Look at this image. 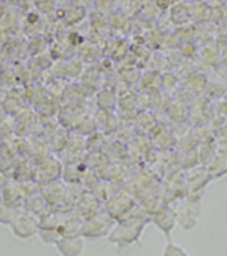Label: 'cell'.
Masks as SVG:
<instances>
[{
    "label": "cell",
    "mask_w": 227,
    "mask_h": 256,
    "mask_svg": "<svg viewBox=\"0 0 227 256\" xmlns=\"http://www.w3.org/2000/svg\"><path fill=\"white\" fill-rule=\"evenodd\" d=\"M150 222L162 232L165 234L166 238H170L172 235V230L174 229L178 220H176V214L173 211V208H160L154 212H152Z\"/></svg>",
    "instance_id": "52a82bcc"
},
{
    "label": "cell",
    "mask_w": 227,
    "mask_h": 256,
    "mask_svg": "<svg viewBox=\"0 0 227 256\" xmlns=\"http://www.w3.org/2000/svg\"><path fill=\"white\" fill-rule=\"evenodd\" d=\"M210 179H220L227 174V150H221L214 155L206 167Z\"/></svg>",
    "instance_id": "ba28073f"
},
{
    "label": "cell",
    "mask_w": 227,
    "mask_h": 256,
    "mask_svg": "<svg viewBox=\"0 0 227 256\" xmlns=\"http://www.w3.org/2000/svg\"><path fill=\"white\" fill-rule=\"evenodd\" d=\"M54 248L61 256H82L85 252V238L82 235L61 236L54 242Z\"/></svg>",
    "instance_id": "8992f818"
},
{
    "label": "cell",
    "mask_w": 227,
    "mask_h": 256,
    "mask_svg": "<svg viewBox=\"0 0 227 256\" xmlns=\"http://www.w3.org/2000/svg\"><path fill=\"white\" fill-rule=\"evenodd\" d=\"M162 256H190V253L182 246L168 241L162 250Z\"/></svg>",
    "instance_id": "30bf717a"
},
{
    "label": "cell",
    "mask_w": 227,
    "mask_h": 256,
    "mask_svg": "<svg viewBox=\"0 0 227 256\" xmlns=\"http://www.w3.org/2000/svg\"><path fill=\"white\" fill-rule=\"evenodd\" d=\"M147 218L142 216H129L114 226L110 230L108 241L118 248H128L140 241L141 235L144 234V229L147 226Z\"/></svg>",
    "instance_id": "6da1fadb"
},
{
    "label": "cell",
    "mask_w": 227,
    "mask_h": 256,
    "mask_svg": "<svg viewBox=\"0 0 227 256\" xmlns=\"http://www.w3.org/2000/svg\"><path fill=\"white\" fill-rule=\"evenodd\" d=\"M10 228H11V232L20 240H28L40 232V223L36 222V218L32 216H26V214L17 216Z\"/></svg>",
    "instance_id": "5b68a950"
},
{
    "label": "cell",
    "mask_w": 227,
    "mask_h": 256,
    "mask_svg": "<svg viewBox=\"0 0 227 256\" xmlns=\"http://www.w3.org/2000/svg\"><path fill=\"white\" fill-rule=\"evenodd\" d=\"M134 208H135L134 198L126 192H120L117 196L110 197V200L106 203V214L114 222H120V220L132 216Z\"/></svg>",
    "instance_id": "3957f363"
},
{
    "label": "cell",
    "mask_w": 227,
    "mask_h": 256,
    "mask_svg": "<svg viewBox=\"0 0 227 256\" xmlns=\"http://www.w3.org/2000/svg\"><path fill=\"white\" fill-rule=\"evenodd\" d=\"M174 214H176V220L178 223L185 229V230H191L196 228L198 216L202 212V204H200V198H194V197H185L180 198L178 202H174Z\"/></svg>",
    "instance_id": "7a4b0ae2"
},
{
    "label": "cell",
    "mask_w": 227,
    "mask_h": 256,
    "mask_svg": "<svg viewBox=\"0 0 227 256\" xmlns=\"http://www.w3.org/2000/svg\"><path fill=\"white\" fill-rule=\"evenodd\" d=\"M18 214L16 212L14 208L8 206L6 203H4L2 200H0V224H8L11 226V223L16 220Z\"/></svg>",
    "instance_id": "9c48e42d"
},
{
    "label": "cell",
    "mask_w": 227,
    "mask_h": 256,
    "mask_svg": "<svg viewBox=\"0 0 227 256\" xmlns=\"http://www.w3.org/2000/svg\"><path fill=\"white\" fill-rule=\"evenodd\" d=\"M112 223H114L112 218L103 220L98 214H96L82 223L80 235L84 238H90V240H98L103 236H109L110 230L114 229Z\"/></svg>",
    "instance_id": "277c9868"
}]
</instances>
